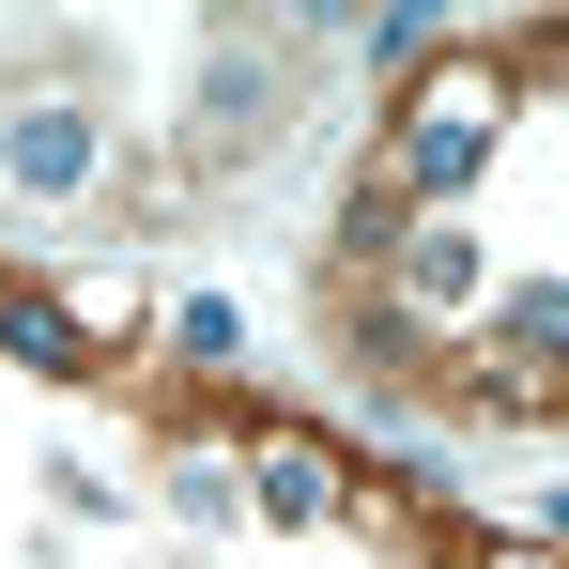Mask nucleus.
<instances>
[{"label":"nucleus","mask_w":569,"mask_h":569,"mask_svg":"<svg viewBox=\"0 0 569 569\" xmlns=\"http://www.w3.org/2000/svg\"><path fill=\"white\" fill-rule=\"evenodd\" d=\"M477 154H492V93L477 78H431V93L400 108V186H462Z\"/></svg>","instance_id":"nucleus-1"},{"label":"nucleus","mask_w":569,"mask_h":569,"mask_svg":"<svg viewBox=\"0 0 569 569\" xmlns=\"http://www.w3.org/2000/svg\"><path fill=\"white\" fill-rule=\"evenodd\" d=\"M278 139V62H247V47H216V78H200V170H231V154H262Z\"/></svg>","instance_id":"nucleus-2"},{"label":"nucleus","mask_w":569,"mask_h":569,"mask_svg":"<svg viewBox=\"0 0 569 569\" xmlns=\"http://www.w3.org/2000/svg\"><path fill=\"white\" fill-rule=\"evenodd\" d=\"M400 292H416V308H462V292H477V231H462V216L400 231Z\"/></svg>","instance_id":"nucleus-3"},{"label":"nucleus","mask_w":569,"mask_h":569,"mask_svg":"<svg viewBox=\"0 0 569 569\" xmlns=\"http://www.w3.org/2000/svg\"><path fill=\"white\" fill-rule=\"evenodd\" d=\"M0 154H16L31 186H78V170H93V123H78V108H31V123L0 139Z\"/></svg>","instance_id":"nucleus-4"},{"label":"nucleus","mask_w":569,"mask_h":569,"mask_svg":"<svg viewBox=\"0 0 569 569\" xmlns=\"http://www.w3.org/2000/svg\"><path fill=\"white\" fill-rule=\"evenodd\" d=\"M0 339H16V355H31V370H78V323H62V308H47V292H16V308H0Z\"/></svg>","instance_id":"nucleus-5"},{"label":"nucleus","mask_w":569,"mask_h":569,"mask_svg":"<svg viewBox=\"0 0 569 569\" xmlns=\"http://www.w3.org/2000/svg\"><path fill=\"white\" fill-rule=\"evenodd\" d=\"M262 492H278V508H339V477H323V447H278V462H262Z\"/></svg>","instance_id":"nucleus-6"},{"label":"nucleus","mask_w":569,"mask_h":569,"mask_svg":"<svg viewBox=\"0 0 569 569\" xmlns=\"http://www.w3.org/2000/svg\"><path fill=\"white\" fill-rule=\"evenodd\" d=\"M492 323H508V339H539V355H569V292H508Z\"/></svg>","instance_id":"nucleus-7"},{"label":"nucleus","mask_w":569,"mask_h":569,"mask_svg":"<svg viewBox=\"0 0 569 569\" xmlns=\"http://www.w3.org/2000/svg\"><path fill=\"white\" fill-rule=\"evenodd\" d=\"M492 569H539V555H492Z\"/></svg>","instance_id":"nucleus-8"}]
</instances>
